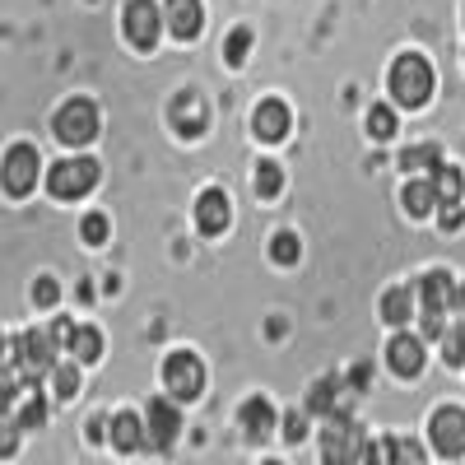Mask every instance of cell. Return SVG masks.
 <instances>
[{"mask_svg": "<svg viewBox=\"0 0 465 465\" xmlns=\"http://www.w3.org/2000/svg\"><path fill=\"white\" fill-rule=\"evenodd\" d=\"M391 98L401 107H423L433 98V65L423 61L419 52L396 56V65H391Z\"/></svg>", "mask_w": 465, "mask_h": 465, "instance_id": "1", "label": "cell"}, {"mask_svg": "<svg viewBox=\"0 0 465 465\" xmlns=\"http://www.w3.org/2000/svg\"><path fill=\"white\" fill-rule=\"evenodd\" d=\"M368 438L363 429L349 414H331L326 419V433H322V465H359Z\"/></svg>", "mask_w": 465, "mask_h": 465, "instance_id": "2", "label": "cell"}, {"mask_svg": "<svg viewBox=\"0 0 465 465\" xmlns=\"http://www.w3.org/2000/svg\"><path fill=\"white\" fill-rule=\"evenodd\" d=\"M98 186V163L94 159H65V163H56L52 173H47V191L56 201H80V196H89V191Z\"/></svg>", "mask_w": 465, "mask_h": 465, "instance_id": "3", "label": "cell"}, {"mask_svg": "<svg viewBox=\"0 0 465 465\" xmlns=\"http://www.w3.org/2000/svg\"><path fill=\"white\" fill-rule=\"evenodd\" d=\"M163 381H168L173 401H196L205 391V363L196 354H186V349H177V354H168V363H163Z\"/></svg>", "mask_w": 465, "mask_h": 465, "instance_id": "4", "label": "cell"}, {"mask_svg": "<svg viewBox=\"0 0 465 465\" xmlns=\"http://www.w3.org/2000/svg\"><path fill=\"white\" fill-rule=\"evenodd\" d=\"M98 135V107L89 98H70L56 112V140L61 144H89Z\"/></svg>", "mask_w": 465, "mask_h": 465, "instance_id": "5", "label": "cell"}, {"mask_svg": "<svg viewBox=\"0 0 465 465\" xmlns=\"http://www.w3.org/2000/svg\"><path fill=\"white\" fill-rule=\"evenodd\" d=\"M429 442H433V451H438V456L460 460V456H465V410L442 405V410L429 419Z\"/></svg>", "mask_w": 465, "mask_h": 465, "instance_id": "6", "label": "cell"}, {"mask_svg": "<svg viewBox=\"0 0 465 465\" xmlns=\"http://www.w3.org/2000/svg\"><path fill=\"white\" fill-rule=\"evenodd\" d=\"M15 363L28 372V377H47V372H56V335L47 331H28V335H19L15 340Z\"/></svg>", "mask_w": 465, "mask_h": 465, "instance_id": "7", "label": "cell"}, {"mask_svg": "<svg viewBox=\"0 0 465 465\" xmlns=\"http://www.w3.org/2000/svg\"><path fill=\"white\" fill-rule=\"evenodd\" d=\"M163 24H168V19H163V5H153V0H131L126 19H122L126 37H131L140 52H149L153 43H159V28H163Z\"/></svg>", "mask_w": 465, "mask_h": 465, "instance_id": "8", "label": "cell"}, {"mask_svg": "<svg viewBox=\"0 0 465 465\" xmlns=\"http://www.w3.org/2000/svg\"><path fill=\"white\" fill-rule=\"evenodd\" d=\"M33 186H37V149L33 144H15L5 153V191L19 201V196H28Z\"/></svg>", "mask_w": 465, "mask_h": 465, "instance_id": "9", "label": "cell"}, {"mask_svg": "<svg viewBox=\"0 0 465 465\" xmlns=\"http://www.w3.org/2000/svg\"><path fill=\"white\" fill-rule=\"evenodd\" d=\"M456 289H460V284L447 275V270H429V275L419 280V302H423V317H442V312H451Z\"/></svg>", "mask_w": 465, "mask_h": 465, "instance_id": "10", "label": "cell"}, {"mask_svg": "<svg viewBox=\"0 0 465 465\" xmlns=\"http://www.w3.org/2000/svg\"><path fill=\"white\" fill-rule=\"evenodd\" d=\"M182 433V414L173 401H149V447L153 451H168Z\"/></svg>", "mask_w": 465, "mask_h": 465, "instance_id": "11", "label": "cell"}, {"mask_svg": "<svg viewBox=\"0 0 465 465\" xmlns=\"http://www.w3.org/2000/svg\"><path fill=\"white\" fill-rule=\"evenodd\" d=\"M168 116H173V131H177V135H186V140L205 135V126H210L205 103H201L196 94H177V98H173V107H168Z\"/></svg>", "mask_w": 465, "mask_h": 465, "instance_id": "12", "label": "cell"}, {"mask_svg": "<svg viewBox=\"0 0 465 465\" xmlns=\"http://www.w3.org/2000/svg\"><path fill=\"white\" fill-rule=\"evenodd\" d=\"M163 19H168V33L186 43V37H196L205 28V5H201V0H168Z\"/></svg>", "mask_w": 465, "mask_h": 465, "instance_id": "13", "label": "cell"}, {"mask_svg": "<svg viewBox=\"0 0 465 465\" xmlns=\"http://www.w3.org/2000/svg\"><path fill=\"white\" fill-rule=\"evenodd\" d=\"M252 131H256V140H265V144L284 140V135H289V103L265 98V103L256 107V116H252Z\"/></svg>", "mask_w": 465, "mask_h": 465, "instance_id": "14", "label": "cell"}, {"mask_svg": "<svg viewBox=\"0 0 465 465\" xmlns=\"http://www.w3.org/2000/svg\"><path fill=\"white\" fill-rule=\"evenodd\" d=\"M386 363L401 377H419L423 372V335H396L386 344Z\"/></svg>", "mask_w": 465, "mask_h": 465, "instance_id": "15", "label": "cell"}, {"mask_svg": "<svg viewBox=\"0 0 465 465\" xmlns=\"http://www.w3.org/2000/svg\"><path fill=\"white\" fill-rule=\"evenodd\" d=\"M228 219H232V210H228V196L223 191H201V201H196V223H201V232L205 238H219V232L228 228Z\"/></svg>", "mask_w": 465, "mask_h": 465, "instance_id": "16", "label": "cell"}, {"mask_svg": "<svg viewBox=\"0 0 465 465\" xmlns=\"http://www.w3.org/2000/svg\"><path fill=\"white\" fill-rule=\"evenodd\" d=\"M149 442V429L140 423V414H131V410H122L112 419V447L116 451H140Z\"/></svg>", "mask_w": 465, "mask_h": 465, "instance_id": "17", "label": "cell"}, {"mask_svg": "<svg viewBox=\"0 0 465 465\" xmlns=\"http://www.w3.org/2000/svg\"><path fill=\"white\" fill-rule=\"evenodd\" d=\"M242 433L252 438V442H261V438H270V429H275V410H270V401L265 396H252L247 405H242Z\"/></svg>", "mask_w": 465, "mask_h": 465, "instance_id": "18", "label": "cell"}, {"mask_svg": "<svg viewBox=\"0 0 465 465\" xmlns=\"http://www.w3.org/2000/svg\"><path fill=\"white\" fill-rule=\"evenodd\" d=\"M438 201L442 196H438V182L433 177H410V186H405V210L410 214H429Z\"/></svg>", "mask_w": 465, "mask_h": 465, "instance_id": "19", "label": "cell"}, {"mask_svg": "<svg viewBox=\"0 0 465 465\" xmlns=\"http://www.w3.org/2000/svg\"><path fill=\"white\" fill-rule=\"evenodd\" d=\"M410 312H414L410 289H386V293H381V317L391 322V326H405V322H410Z\"/></svg>", "mask_w": 465, "mask_h": 465, "instance_id": "20", "label": "cell"}, {"mask_svg": "<svg viewBox=\"0 0 465 465\" xmlns=\"http://www.w3.org/2000/svg\"><path fill=\"white\" fill-rule=\"evenodd\" d=\"M70 354L80 359V363H98L103 359V335L94 326H80V331H74V340H70Z\"/></svg>", "mask_w": 465, "mask_h": 465, "instance_id": "21", "label": "cell"}, {"mask_svg": "<svg viewBox=\"0 0 465 465\" xmlns=\"http://www.w3.org/2000/svg\"><path fill=\"white\" fill-rule=\"evenodd\" d=\"M386 442V460L391 465H423V447L414 438H381Z\"/></svg>", "mask_w": 465, "mask_h": 465, "instance_id": "22", "label": "cell"}, {"mask_svg": "<svg viewBox=\"0 0 465 465\" xmlns=\"http://www.w3.org/2000/svg\"><path fill=\"white\" fill-rule=\"evenodd\" d=\"M401 163H405V173H438L442 168V153H438V144H414Z\"/></svg>", "mask_w": 465, "mask_h": 465, "instance_id": "23", "label": "cell"}, {"mask_svg": "<svg viewBox=\"0 0 465 465\" xmlns=\"http://www.w3.org/2000/svg\"><path fill=\"white\" fill-rule=\"evenodd\" d=\"M433 182H438V196H442V205H456V201H460V191H465V177H460V168L442 163V168L433 173Z\"/></svg>", "mask_w": 465, "mask_h": 465, "instance_id": "24", "label": "cell"}, {"mask_svg": "<svg viewBox=\"0 0 465 465\" xmlns=\"http://www.w3.org/2000/svg\"><path fill=\"white\" fill-rule=\"evenodd\" d=\"M396 126H401V122H396V107L377 103V107L368 112V135H372V140H391V135H396Z\"/></svg>", "mask_w": 465, "mask_h": 465, "instance_id": "25", "label": "cell"}, {"mask_svg": "<svg viewBox=\"0 0 465 465\" xmlns=\"http://www.w3.org/2000/svg\"><path fill=\"white\" fill-rule=\"evenodd\" d=\"M256 191L270 201V196H280L284 191V173H280V163H270V159H261L256 163Z\"/></svg>", "mask_w": 465, "mask_h": 465, "instance_id": "26", "label": "cell"}, {"mask_svg": "<svg viewBox=\"0 0 465 465\" xmlns=\"http://www.w3.org/2000/svg\"><path fill=\"white\" fill-rule=\"evenodd\" d=\"M247 52H252V28H232L228 43H223V61H228V65H242Z\"/></svg>", "mask_w": 465, "mask_h": 465, "instance_id": "27", "label": "cell"}, {"mask_svg": "<svg viewBox=\"0 0 465 465\" xmlns=\"http://www.w3.org/2000/svg\"><path fill=\"white\" fill-rule=\"evenodd\" d=\"M270 256H275V265H293V261L302 256V247H298L293 232H275V242H270Z\"/></svg>", "mask_w": 465, "mask_h": 465, "instance_id": "28", "label": "cell"}, {"mask_svg": "<svg viewBox=\"0 0 465 465\" xmlns=\"http://www.w3.org/2000/svg\"><path fill=\"white\" fill-rule=\"evenodd\" d=\"M442 359L451 368H465V326H456V331L442 335Z\"/></svg>", "mask_w": 465, "mask_h": 465, "instance_id": "29", "label": "cell"}, {"mask_svg": "<svg viewBox=\"0 0 465 465\" xmlns=\"http://www.w3.org/2000/svg\"><path fill=\"white\" fill-rule=\"evenodd\" d=\"M52 377H56V396L61 401H70L74 391H80V368H74V363H61Z\"/></svg>", "mask_w": 465, "mask_h": 465, "instance_id": "30", "label": "cell"}, {"mask_svg": "<svg viewBox=\"0 0 465 465\" xmlns=\"http://www.w3.org/2000/svg\"><path fill=\"white\" fill-rule=\"evenodd\" d=\"M80 232H84V242H89V247H103V242H107V219H103V214H84Z\"/></svg>", "mask_w": 465, "mask_h": 465, "instance_id": "31", "label": "cell"}, {"mask_svg": "<svg viewBox=\"0 0 465 465\" xmlns=\"http://www.w3.org/2000/svg\"><path fill=\"white\" fill-rule=\"evenodd\" d=\"M56 298H61L56 280H47V275H43V280L33 284V302H37V307H56Z\"/></svg>", "mask_w": 465, "mask_h": 465, "instance_id": "32", "label": "cell"}, {"mask_svg": "<svg viewBox=\"0 0 465 465\" xmlns=\"http://www.w3.org/2000/svg\"><path fill=\"white\" fill-rule=\"evenodd\" d=\"M43 419H47V401H43V396H33V401L24 405L19 423H24V429H37V423H43Z\"/></svg>", "mask_w": 465, "mask_h": 465, "instance_id": "33", "label": "cell"}, {"mask_svg": "<svg viewBox=\"0 0 465 465\" xmlns=\"http://www.w3.org/2000/svg\"><path fill=\"white\" fill-rule=\"evenodd\" d=\"M284 438H289V442H302V438H307V419H302L298 410L284 419Z\"/></svg>", "mask_w": 465, "mask_h": 465, "instance_id": "34", "label": "cell"}, {"mask_svg": "<svg viewBox=\"0 0 465 465\" xmlns=\"http://www.w3.org/2000/svg\"><path fill=\"white\" fill-rule=\"evenodd\" d=\"M359 465H391V460H386V442H368L363 456H359Z\"/></svg>", "mask_w": 465, "mask_h": 465, "instance_id": "35", "label": "cell"}, {"mask_svg": "<svg viewBox=\"0 0 465 465\" xmlns=\"http://www.w3.org/2000/svg\"><path fill=\"white\" fill-rule=\"evenodd\" d=\"M460 223V201L456 205H442V228H456Z\"/></svg>", "mask_w": 465, "mask_h": 465, "instance_id": "36", "label": "cell"}, {"mask_svg": "<svg viewBox=\"0 0 465 465\" xmlns=\"http://www.w3.org/2000/svg\"><path fill=\"white\" fill-rule=\"evenodd\" d=\"M265 465H280V460H265Z\"/></svg>", "mask_w": 465, "mask_h": 465, "instance_id": "37", "label": "cell"}]
</instances>
